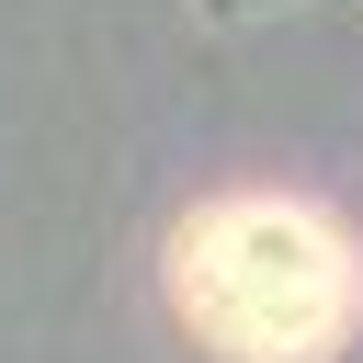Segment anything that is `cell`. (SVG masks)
Instances as JSON below:
<instances>
[{"mask_svg":"<svg viewBox=\"0 0 363 363\" xmlns=\"http://www.w3.org/2000/svg\"><path fill=\"white\" fill-rule=\"evenodd\" d=\"M170 318L216 363H329L363 329V250L295 193H216L170 238Z\"/></svg>","mask_w":363,"mask_h":363,"instance_id":"6da1fadb","label":"cell"}]
</instances>
